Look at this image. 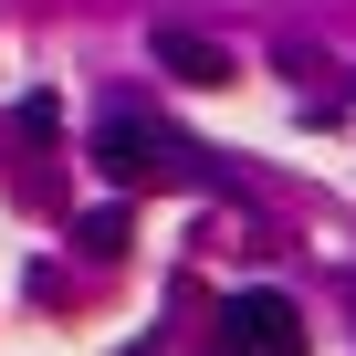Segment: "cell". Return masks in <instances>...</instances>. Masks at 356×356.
I'll return each mask as SVG.
<instances>
[{
  "label": "cell",
  "mask_w": 356,
  "mask_h": 356,
  "mask_svg": "<svg viewBox=\"0 0 356 356\" xmlns=\"http://www.w3.org/2000/svg\"><path fill=\"white\" fill-rule=\"evenodd\" d=\"M95 178H115V189H200V147L147 126V115H105L95 126Z\"/></svg>",
  "instance_id": "obj_1"
},
{
  "label": "cell",
  "mask_w": 356,
  "mask_h": 356,
  "mask_svg": "<svg viewBox=\"0 0 356 356\" xmlns=\"http://www.w3.org/2000/svg\"><path fill=\"white\" fill-rule=\"evenodd\" d=\"M220 346H231V356H304V314H293V293H273V283L231 293V304H220Z\"/></svg>",
  "instance_id": "obj_2"
},
{
  "label": "cell",
  "mask_w": 356,
  "mask_h": 356,
  "mask_svg": "<svg viewBox=\"0 0 356 356\" xmlns=\"http://www.w3.org/2000/svg\"><path fill=\"white\" fill-rule=\"evenodd\" d=\"M157 74H178V84H231V53L210 42V32H157Z\"/></svg>",
  "instance_id": "obj_3"
},
{
  "label": "cell",
  "mask_w": 356,
  "mask_h": 356,
  "mask_svg": "<svg viewBox=\"0 0 356 356\" xmlns=\"http://www.w3.org/2000/svg\"><path fill=\"white\" fill-rule=\"evenodd\" d=\"M74 241H84V262H115V252H126V210H84Z\"/></svg>",
  "instance_id": "obj_4"
}]
</instances>
